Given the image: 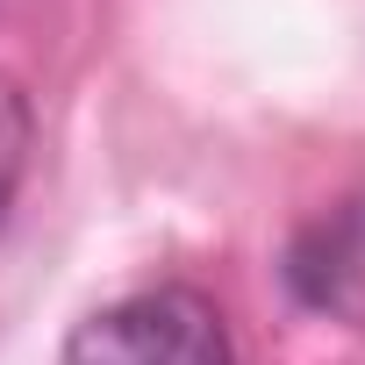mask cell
<instances>
[{"label":"cell","mask_w":365,"mask_h":365,"mask_svg":"<svg viewBox=\"0 0 365 365\" xmlns=\"http://www.w3.org/2000/svg\"><path fill=\"white\" fill-rule=\"evenodd\" d=\"M58 365H237L230 322L201 287H143L129 301L93 308Z\"/></svg>","instance_id":"1"},{"label":"cell","mask_w":365,"mask_h":365,"mask_svg":"<svg viewBox=\"0 0 365 365\" xmlns=\"http://www.w3.org/2000/svg\"><path fill=\"white\" fill-rule=\"evenodd\" d=\"M29 136H36V122H29V101L0 79V222H8V208H15V187H22V165H29Z\"/></svg>","instance_id":"2"}]
</instances>
